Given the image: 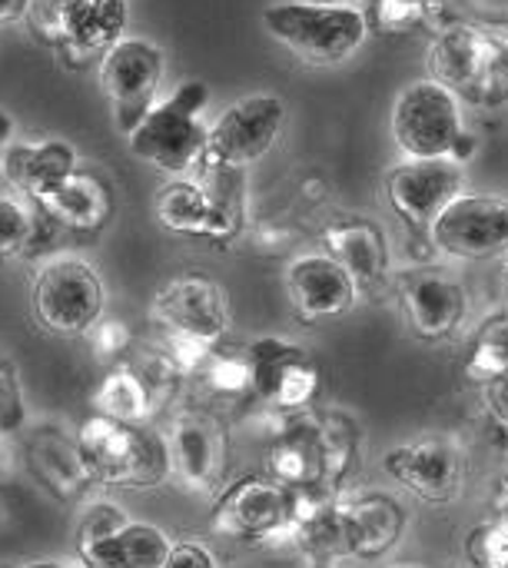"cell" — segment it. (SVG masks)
I'll return each instance as SVG.
<instances>
[{
    "label": "cell",
    "mask_w": 508,
    "mask_h": 568,
    "mask_svg": "<svg viewBox=\"0 0 508 568\" xmlns=\"http://www.w3.org/2000/svg\"><path fill=\"white\" fill-rule=\"evenodd\" d=\"M20 568H80V566H63V562H30V566Z\"/></svg>",
    "instance_id": "cell-42"
},
{
    "label": "cell",
    "mask_w": 508,
    "mask_h": 568,
    "mask_svg": "<svg viewBox=\"0 0 508 568\" xmlns=\"http://www.w3.org/2000/svg\"><path fill=\"white\" fill-rule=\"evenodd\" d=\"M469 568H508V523L489 519L466 536Z\"/></svg>",
    "instance_id": "cell-30"
},
{
    "label": "cell",
    "mask_w": 508,
    "mask_h": 568,
    "mask_svg": "<svg viewBox=\"0 0 508 568\" xmlns=\"http://www.w3.org/2000/svg\"><path fill=\"white\" fill-rule=\"evenodd\" d=\"M206 103L210 87L203 80H183L166 100H156L143 123L126 136L130 153L170 180L200 176L206 170Z\"/></svg>",
    "instance_id": "cell-3"
},
{
    "label": "cell",
    "mask_w": 508,
    "mask_h": 568,
    "mask_svg": "<svg viewBox=\"0 0 508 568\" xmlns=\"http://www.w3.org/2000/svg\"><path fill=\"white\" fill-rule=\"evenodd\" d=\"M323 3H346V0H323Z\"/></svg>",
    "instance_id": "cell-44"
},
{
    "label": "cell",
    "mask_w": 508,
    "mask_h": 568,
    "mask_svg": "<svg viewBox=\"0 0 508 568\" xmlns=\"http://www.w3.org/2000/svg\"><path fill=\"white\" fill-rule=\"evenodd\" d=\"M429 77L449 87L459 100L469 103H499L502 93L492 80V50L482 23L453 20L439 27L429 47Z\"/></svg>",
    "instance_id": "cell-17"
},
{
    "label": "cell",
    "mask_w": 508,
    "mask_h": 568,
    "mask_svg": "<svg viewBox=\"0 0 508 568\" xmlns=\"http://www.w3.org/2000/svg\"><path fill=\"white\" fill-rule=\"evenodd\" d=\"M463 166L449 156L439 160H403L386 173V196L396 216L413 230H429L433 220L459 196Z\"/></svg>",
    "instance_id": "cell-19"
},
{
    "label": "cell",
    "mask_w": 508,
    "mask_h": 568,
    "mask_svg": "<svg viewBox=\"0 0 508 568\" xmlns=\"http://www.w3.org/2000/svg\"><path fill=\"white\" fill-rule=\"evenodd\" d=\"M393 290L413 333L426 343H443L456 336L469 313V296L463 283L439 266H409L393 276Z\"/></svg>",
    "instance_id": "cell-18"
},
{
    "label": "cell",
    "mask_w": 508,
    "mask_h": 568,
    "mask_svg": "<svg viewBox=\"0 0 508 568\" xmlns=\"http://www.w3.org/2000/svg\"><path fill=\"white\" fill-rule=\"evenodd\" d=\"M373 20L379 33H413L426 23V0H376Z\"/></svg>",
    "instance_id": "cell-33"
},
{
    "label": "cell",
    "mask_w": 508,
    "mask_h": 568,
    "mask_svg": "<svg viewBox=\"0 0 508 568\" xmlns=\"http://www.w3.org/2000/svg\"><path fill=\"white\" fill-rule=\"evenodd\" d=\"M77 170V146L67 140H23L0 153L3 180L27 200L40 196Z\"/></svg>",
    "instance_id": "cell-25"
},
{
    "label": "cell",
    "mask_w": 508,
    "mask_h": 568,
    "mask_svg": "<svg viewBox=\"0 0 508 568\" xmlns=\"http://www.w3.org/2000/svg\"><path fill=\"white\" fill-rule=\"evenodd\" d=\"M13 126H17L13 116H10L7 110H0V153L13 143Z\"/></svg>",
    "instance_id": "cell-41"
},
{
    "label": "cell",
    "mask_w": 508,
    "mask_h": 568,
    "mask_svg": "<svg viewBox=\"0 0 508 568\" xmlns=\"http://www.w3.org/2000/svg\"><path fill=\"white\" fill-rule=\"evenodd\" d=\"M486 406H489V416L508 429V373L486 383Z\"/></svg>",
    "instance_id": "cell-37"
},
{
    "label": "cell",
    "mask_w": 508,
    "mask_h": 568,
    "mask_svg": "<svg viewBox=\"0 0 508 568\" xmlns=\"http://www.w3.org/2000/svg\"><path fill=\"white\" fill-rule=\"evenodd\" d=\"M160 568H220V562H216V556L203 542L183 539V542H173L166 562Z\"/></svg>",
    "instance_id": "cell-36"
},
{
    "label": "cell",
    "mask_w": 508,
    "mask_h": 568,
    "mask_svg": "<svg viewBox=\"0 0 508 568\" xmlns=\"http://www.w3.org/2000/svg\"><path fill=\"white\" fill-rule=\"evenodd\" d=\"M166 57L160 43L146 37H120L100 57V90L110 106L116 133L130 136L143 116L156 106L163 87Z\"/></svg>",
    "instance_id": "cell-9"
},
{
    "label": "cell",
    "mask_w": 508,
    "mask_h": 568,
    "mask_svg": "<svg viewBox=\"0 0 508 568\" xmlns=\"http://www.w3.org/2000/svg\"><path fill=\"white\" fill-rule=\"evenodd\" d=\"M27 466L57 503H90L93 483L80 463L77 436L67 439L57 426H40L27 443Z\"/></svg>",
    "instance_id": "cell-24"
},
{
    "label": "cell",
    "mask_w": 508,
    "mask_h": 568,
    "mask_svg": "<svg viewBox=\"0 0 508 568\" xmlns=\"http://www.w3.org/2000/svg\"><path fill=\"white\" fill-rule=\"evenodd\" d=\"M359 426L339 409L280 416L266 446V476L289 493L336 496L359 459Z\"/></svg>",
    "instance_id": "cell-1"
},
{
    "label": "cell",
    "mask_w": 508,
    "mask_h": 568,
    "mask_svg": "<svg viewBox=\"0 0 508 568\" xmlns=\"http://www.w3.org/2000/svg\"><path fill=\"white\" fill-rule=\"evenodd\" d=\"M486 37H489V50H492V80L508 100V23H482Z\"/></svg>",
    "instance_id": "cell-35"
},
{
    "label": "cell",
    "mask_w": 508,
    "mask_h": 568,
    "mask_svg": "<svg viewBox=\"0 0 508 568\" xmlns=\"http://www.w3.org/2000/svg\"><path fill=\"white\" fill-rule=\"evenodd\" d=\"M246 359L253 379L250 399L276 416L313 409L323 389V369L306 346L283 336H260L246 346Z\"/></svg>",
    "instance_id": "cell-13"
},
{
    "label": "cell",
    "mask_w": 508,
    "mask_h": 568,
    "mask_svg": "<svg viewBox=\"0 0 508 568\" xmlns=\"http://www.w3.org/2000/svg\"><path fill=\"white\" fill-rule=\"evenodd\" d=\"M436 253L449 260H492L508 250V196L459 193L429 226Z\"/></svg>",
    "instance_id": "cell-15"
},
{
    "label": "cell",
    "mask_w": 508,
    "mask_h": 568,
    "mask_svg": "<svg viewBox=\"0 0 508 568\" xmlns=\"http://www.w3.org/2000/svg\"><path fill=\"white\" fill-rule=\"evenodd\" d=\"M126 523H130V516L116 503H106V499L83 503V513H80V523H77V552L100 542V539H106L110 532H116Z\"/></svg>",
    "instance_id": "cell-31"
},
{
    "label": "cell",
    "mask_w": 508,
    "mask_h": 568,
    "mask_svg": "<svg viewBox=\"0 0 508 568\" xmlns=\"http://www.w3.org/2000/svg\"><path fill=\"white\" fill-rule=\"evenodd\" d=\"M383 469L423 503L449 506L463 493L469 456L449 436H419L393 446L383 459Z\"/></svg>",
    "instance_id": "cell-16"
},
{
    "label": "cell",
    "mask_w": 508,
    "mask_h": 568,
    "mask_svg": "<svg viewBox=\"0 0 508 568\" xmlns=\"http://www.w3.org/2000/svg\"><path fill=\"white\" fill-rule=\"evenodd\" d=\"M150 320L160 333L216 346L230 336L233 310L223 283L203 270H186L160 283L150 300Z\"/></svg>",
    "instance_id": "cell-11"
},
{
    "label": "cell",
    "mask_w": 508,
    "mask_h": 568,
    "mask_svg": "<svg viewBox=\"0 0 508 568\" xmlns=\"http://www.w3.org/2000/svg\"><path fill=\"white\" fill-rule=\"evenodd\" d=\"M30 203H37L63 230L100 233L116 210V190L100 173L73 170L60 183H53L50 190L33 196Z\"/></svg>",
    "instance_id": "cell-23"
},
{
    "label": "cell",
    "mask_w": 508,
    "mask_h": 568,
    "mask_svg": "<svg viewBox=\"0 0 508 568\" xmlns=\"http://www.w3.org/2000/svg\"><path fill=\"white\" fill-rule=\"evenodd\" d=\"M53 226L57 223L37 203L0 193V263L13 256H37Z\"/></svg>",
    "instance_id": "cell-27"
},
{
    "label": "cell",
    "mask_w": 508,
    "mask_h": 568,
    "mask_svg": "<svg viewBox=\"0 0 508 568\" xmlns=\"http://www.w3.org/2000/svg\"><path fill=\"white\" fill-rule=\"evenodd\" d=\"M502 280H506V283H508V250H506V253H502Z\"/></svg>",
    "instance_id": "cell-43"
},
{
    "label": "cell",
    "mask_w": 508,
    "mask_h": 568,
    "mask_svg": "<svg viewBox=\"0 0 508 568\" xmlns=\"http://www.w3.org/2000/svg\"><path fill=\"white\" fill-rule=\"evenodd\" d=\"M196 379L203 389H210L220 399H250L253 393V379H250V359H246V346H226L216 343L203 366L196 369Z\"/></svg>",
    "instance_id": "cell-28"
},
{
    "label": "cell",
    "mask_w": 508,
    "mask_h": 568,
    "mask_svg": "<svg viewBox=\"0 0 508 568\" xmlns=\"http://www.w3.org/2000/svg\"><path fill=\"white\" fill-rule=\"evenodd\" d=\"M263 30L303 63L333 67L349 60L369 33V17L353 3L276 0L263 10Z\"/></svg>",
    "instance_id": "cell-5"
},
{
    "label": "cell",
    "mask_w": 508,
    "mask_h": 568,
    "mask_svg": "<svg viewBox=\"0 0 508 568\" xmlns=\"http://www.w3.org/2000/svg\"><path fill=\"white\" fill-rule=\"evenodd\" d=\"M476 146H479V140H476V133H469V130H463L459 136H456V143H453V150H449V160L453 163H469L473 156H476Z\"/></svg>",
    "instance_id": "cell-39"
},
{
    "label": "cell",
    "mask_w": 508,
    "mask_h": 568,
    "mask_svg": "<svg viewBox=\"0 0 508 568\" xmlns=\"http://www.w3.org/2000/svg\"><path fill=\"white\" fill-rule=\"evenodd\" d=\"M346 3H353V7H359V3H363V0H346Z\"/></svg>",
    "instance_id": "cell-45"
},
{
    "label": "cell",
    "mask_w": 508,
    "mask_h": 568,
    "mask_svg": "<svg viewBox=\"0 0 508 568\" xmlns=\"http://www.w3.org/2000/svg\"><path fill=\"white\" fill-rule=\"evenodd\" d=\"M106 310L100 270L77 253L40 256L30 276V313L53 336H87Z\"/></svg>",
    "instance_id": "cell-6"
},
{
    "label": "cell",
    "mask_w": 508,
    "mask_h": 568,
    "mask_svg": "<svg viewBox=\"0 0 508 568\" xmlns=\"http://www.w3.org/2000/svg\"><path fill=\"white\" fill-rule=\"evenodd\" d=\"M492 509H496V519H506L508 523V463L506 469L499 473L496 486H492Z\"/></svg>",
    "instance_id": "cell-40"
},
{
    "label": "cell",
    "mask_w": 508,
    "mask_h": 568,
    "mask_svg": "<svg viewBox=\"0 0 508 568\" xmlns=\"http://www.w3.org/2000/svg\"><path fill=\"white\" fill-rule=\"evenodd\" d=\"M283 286L296 320L306 326L343 320L359 300V290L349 280V273L326 253H306L289 260L283 273Z\"/></svg>",
    "instance_id": "cell-20"
},
{
    "label": "cell",
    "mask_w": 508,
    "mask_h": 568,
    "mask_svg": "<svg viewBox=\"0 0 508 568\" xmlns=\"http://www.w3.org/2000/svg\"><path fill=\"white\" fill-rule=\"evenodd\" d=\"M77 453L93 486L153 489L170 479V456L160 433L93 413L77 429Z\"/></svg>",
    "instance_id": "cell-4"
},
{
    "label": "cell",
    "mask_w": 508,
    "mask_h": 568,
    "mask_svg": "<svg viewBox=\"0 0 508 568\" xmlns=\"http://www.w3.org/2000/svg\"><path fill=\"white\" fill-rule=\"evenodd\" d=\"M389 130L406 160L449 156L463 126V100L433 77L413 80L399 90L389 113Z\"/></svg>",
    "instance_id": "cell-10"
},
{
    "label": "cell",
    "mask_w": 508,
    "mask_h": 568,
    "mask_svg": "<svg viewBox=\"0 0 508 568\" xmlns=\"http://www.w3.org/2000/svg\"><path fill=\"white\" fill-rule=\"evenodd\" d=\"M323 253L336 260L356 290H379L389 280V240L379 223L366 216H339L323 226Z\"/></svg>",
    "instance_id": "cell-21"
},
{
    "label": "cell",
    "mask_w": 508,
    "mask_h": 568,
    "mask_svg": "<svg viewBox=\"0 0 508 568\" xmlns=\"http://www.w3.org/2000/svg\"><path fill=\"white\" fill-rule=\"evenodd\" d=\"M130 0H47L37 10V30L53 53L83 70L100 60L126 30Z\"/></svg>",
    "instance_id": "cell-8"
},
{
    "label": "cell",
    "mask_w": 508,
    "mask_h": 568,
    "mask_svg": "<svg viewBox=\"0 0 508 568\" xmlns=\"http://www.w3.org/2000/svg\"><path fill=\"white\" fill-rule=\"evenodd\" d=\"M87 336H90L93 356H100L103 363L120 359L130 349V339H133L130 329H126V323H120V320H100Z\"/></svg>",
    "instance_id": "cell-34"
},
{
    "label": "cell",
    "mask_w": 508,
    "mask_h": 568,
    "mask_svg": "<svg viewBox=\"0 0 508 568\" xmlns=\"http://www.w3.org/2000/svg\"><path fill=\"white\" fill-rule=\"evenodd\" d=\"M166 456H170V476L193 496H210L220 489L230 463V439L220 416L210 409H180L166 433Z\"/></svg>",
    "instance_id": "cell-14"
},
{
    "label": "cell",
    "mask_w": 508,
    "mask_h": 568,
    "mask_svg": "<svg viewBox=\"0 0 508 568\" xmlns=\"http://www.w3.org/2000/svg\"><path fill=\"white\" fill-rule=\"evenodd\" d=\"M153 213L166 233L233 243L246 226L243 170L206 166L200 176L166 180L153 196Z\"/></svg>",
    "instance_id": "cell-2"
},
{
    "label": "cell",
    "mask_w": 508,
    "mask_h": 568,
    "mask_svg": "<svg viewBox=\"0 0 508 568\" xmlns=\"http://www.w3.org/2000/svg\"><path fill=\"white\" fill-rule=\"evenodd\" d=\"M336 513L343 523V539L349 559H379L403 539L406 509L386 493L336 496Z\"/></svg>",
    "instance_id": "cell-22"
},
{
    "label": "cell",
    "mask_w": 508,
    "mask_h": 568,
    "mask_svg": "<svg viewBox=\"0 0 508 568\" xmlns=\"http://www.w3.org/2000/svg\"><path fill=\"white\" fill-rule=\"evenodd\" d=\"M299 499V493H289L270 476H243L216 496L210 526L240 546H273L293 536Z\"/></svg>",
    "instance_id": "cell-7"
},
{
    "label": "cell",
    "mask_w": 508,
    "mask_h": 568,
    "mask_svg": "<svg viewBox=\"0 0 508 568\" xmlns=\"http://www.w3.org/2000/svg\"><path fill=\"white\" fill-rule=\"evenodd\" d=\"M466 373L476 379V383H492L499 376L508 373V310L506 313H496L489 316L473 343H469V353H466Z\"/></svg>",
    "instance_id": "cell-29"
},
{
    "label": "cell",
    "mask_w": 508,
    "mask_h": 568,
    "mask_svg": "<svg viewBox=\"0 0 508 568\" xmlns=\"http://www.w3.org/2000/svg\"><path fill=\"white\" fill-rule=\"evenodd\" d=\"M170 549L173 542L160 526L130 519L106 539L80 549V562L83 568H160Z\"/></svg>",
    "instance_id": "cell-26"
},
{
    "label": "cell",
    "mask_w": 508,
    "mask_h": 568,
    "mask_svg": "<svg viewBox=\"0 0 508 568\" xmlns=\"http://www.w3.org/2000/svg\"><path fill=\"white\" fill-rule=\"evenodd\" d=\"M286 116L289 106L273 90H260L233 100L206 126V166L246 170L250 163H260L283 136Z\"/></svg>",
    "instance_id": "cell-12"
},
{
    "label": "cell",
    "mask_w": 508,
    "mask_h": 568,
    "mask_svg": "<svg viewBox=\"0 0 508 568\" xmlns=\"http://www.w3.org/2000/svg\"><path fill=\"white\" fill-rule=\"evenodd\" d=\"M27 426V396L20 373L10 363H0V443L17 436Z\"/></svg>",
    "instance_id": "cell-32"
},
{
    "label": "cell",
    "mask_w": 508,
    "mask_h": 568,
    "mask_svg": "<svg viewBox=\"0 0 508 568\" xmlns=\"http://www.w3.org/2000/svg\"><path fill=\"white\" fill-rule=\"evenodd\" d=\"M33 13V0H0V30Z\"/></svg>",
    "instance_id": "cell-38"
}]
</instances>
